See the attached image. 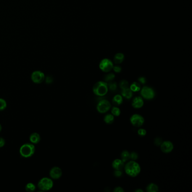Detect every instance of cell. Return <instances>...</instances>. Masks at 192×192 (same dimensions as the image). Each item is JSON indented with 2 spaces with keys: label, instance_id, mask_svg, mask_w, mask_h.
Returning a JSON list of instances; mask_svg holds the SVG:
<instances>
[{
  "label": "cell",
  "instance_id": "cell-1",
  "mask_svg": "<svg viewBox=\"0 0 192 192\" xmlns=\"http://www.w3.org/2000/svg\"><path fill=\"white\" fill-rule=\"evenodd\" d=\"M126 173L130 177L134 178L139 175L141 171L140 165L136 160H130L124 166Z\"/></svg>",
  "mask_w": 192,
  "mask_h": 192
},
{
  "label": "cell",
  "instance_id": "cell-2",
  "mask_svg": "<svg viewBox=\"0 0 192 192\" xmlns=\"http://www.w3.org/2000/svg\"><path fill=\"white\" fill-rule=\"evenodd\" d=\"M108 83L105 81H98L92 87L94 94L97 96H105L108 91Z\"/></svg>",
  "mask_w": 192,
  "mask_h": 192
},
{
  "label": "cell",
  "instance_id": "cell-3",
  "mask_svg": "<svg viewBox=\"0 0 192 192\" xmlns=\"http://www.w3.org/2000/svg\"><path fill=\"white\" fill-rule=\"evenodd\" d=\"M35 147L32 143H25L22 145L19 149L20 155L23 158H30L35 152Z\"/></svg>",
  "mask_w": 192,
  "mask_h": 192
},
{
  "label": "cell",
  "instance_id": "cell-4",
  "mask_svg": "<svg viewBox=\"0 0 192 192\" xmlns=\"http://www.w3.org/2000/svg\"><path fill=\"white\" fill-rule=\"evenodd\" d=\"M54 182L52 179L49 178H43L39 180L37 186L41 191H49L52 188Z\"/></svg>",
  "mask_w": 192,
  "mask_h": 192
},
{
  "label": "cell",
  "instance_id": "cell-5",
  "mask_svg": "<svg viewBox=\"0 0 192 192\" xmlns=\"http://www.w3.org/2000/svg\"><path fill=\"white\" fill-rule=\"evenodd\" d=\"M111 108V104L108 100L102 99L99 101L96 105V110L100 113H105Z\"/></svg>",
  "mask_w": 192,
  "mask_h": 192
},
{
  "label": "cell",
  "instance_id": "cell-6",
  "mask_svg": "<svg viewBox=\"0 0 192 192\" xmlns=\"http://www.w3.org/2000/svg\"><path fill=\"white\" fill-rule=\"evenodd\" d=\"M140 94L142 97L146 100H152L155 97V91L149 86H144L140 89Z\"/></svg>",
  "mask_w": 192,
  "mask_h": 192
},
{
  "label": "cell",
  "instance_id": "cell-7",
  "mask_svg": "<svg viewBox=\"0 0 192 192\" xmlns=\"http://www.w3.org/2000/svg\"><path fill=\"white\" fill-rule=\"evenodd\" d=\"M130 120L132 125L136 128L141 127L144 123V117L139 114L133 115L131 116Z\"/></svg>",
  "mask_w": 192,
  "mask_h": 192
},
{
  "label": "cell",
  "instance_id": "cell-8",
  "mask_svg": "<svg viewBox=\"0 0 192 192\" xmlns=\"http://www.w3.org/2000/svg\"><path fill=\"white\" fill-rule=\"evenodd\" d=\"M31 80L34 83L39 84L45 80V74L40 71H34L31 75Z\"/></svg>",
  "mask_w": 192,
  "mask_h": 192
},
{
  "label": "cell",
  "instance_id": "cell-9",
  "mask_svg": "<svg viewBox=\"0 0 192 192\" xmlns=\"http://www.w3.org/2000/svg\"><path fill=\"white\" fill-rule=\"evenodd\" d=\"M113 63L108 59H103L99 64L100 69L104 72H109L113 69Z\"/></svg>",
  "mask_w": 192,
  "mask_h": 192
},
{
  "label": "cell",
  "instance_id": "cell-10",
  "mask_svg": "<svg viewBox=\"0 0 192 192\" xmlns=\"http://www.w3.org/2000/svg\"><path fill=\"white\" fill-rule=\"evenodd\" d=\"M160 150L164 153H169L173 149V144L171 141L166 140L163 141L160 144Z\"/></svg>",
  "mask_w": 192,
  "mask_h": 192
},
{
  "label": "cell",
  "instance_id": "cell-11",
  "mask_svg": "<svg viewBox=\"0 0 192 192\" xmlns=\"http://www.w3.org/2000/svg\"><path fill=\"white\" fill-rule=\"evenodd\" d=\"M49 175L52 179H59L62 176V170L59 167H54L50 170Z\"/></svg>",
  "mask_w": 192,
  "mask_h": 192
},
{
  "label": "cell",
  "instance_id": "cell-12",
  "mask_svg": "<svg viewBox=\"0 0 192 192\" xmlns=\"http://www.w3.org/2000/svg\"><path fill=\"white\" fill-rule=\"evenodd\" d=\"M144 104V102L142 97L136 96L133 100L132 106L135 109H139L143 107Z\"/></svg>",
  "mask_w": 192,
  "mask_h": 192
},
{
  "label": "cell",
  "instance_id": "cell-13",
  "mask_svg": "<svg viewBox=\"0 0 192 192\" xmlns=\"http://www.w3.org/2000/svg\"><path fill=\"white\" fill-rule=\"evenodd\" d=\"M112 166L115 170H121L124 167L125 163L122 161L121 159L117 158L113 161Z\"/></svg>",
  "mask_w": 192,
  "mask_h": 192
},
{
  "label": "cell",
  "instance_id": "cell-14",
  "mask_svg": "<svg viewBox=\"0 0 192 192\" xmlns=\"http://www.w3.org/2000/svg\"><path fill=\"white\" fill-rule=\"evenodd\" d=\"M29 141L33 144H38L41 141V136L39 133H33L29 136Z\"/></svg>",
  "mask_w": 192,
  "mask_h": 192
},
{
  "label": "cell",
  "instance_id": "cell-15",
  "mask_svg": "<svg viewBox=\"0 0 192 192\" xmlns=\"http://www.w3.org/2000/svg\"><path fill=\"white\" fill-rule=\"evenodd\" d=\"M133 92L131 90V89L129 88V87L128 88L122 89L121 91V95L122 97H125L126 99H130L133 97Z\"/></svg>",
  "mask_w": 192,
  "mask_h": 192
},
{
  "label": "cell",
  "instance_id": "cell-16",
  "mask_svg": "<svg viewBox=\"0 0 192 192\" xmlns=\"http://www.w3.org/2000/svg\"><path fill=\"white\" fill-rule=\"evenodd\" d=\"M158 191V186L154 183H150L146 188V191L148 192H157Z\"/></svg>",
  "mask_w": 192,
  "mask_h": 192
},
{
  "label": "cell",
  "instance_id": "cell-17",
  "mask_svg": "<svg viewBox=\"0 0 192 192\" xmlns=\"http://www.w3.org/2000/svg\"><path fill=\"white\" fill-rule=\"evenodd\" d=\"M112 102L116 105H121L123 102V97L121 95L117 94L113 97L112 99Z\"/></svg>",
  "mask_w": 192,
  "mask_h": 192
},
{
  "label": "cell",
  "instance_id": "cell-18",
  "mask_svg": "<svg viewBox=\"0 0 192 192\" xmlns=\"http://www.w3.org/2000/svg\"><path fill=\"white\" fill-rule=\"evenodd\" d=\"M130 153L128 150H125L122 152L121 157L122 160L124 163L128 162L129 160H130Z\"/></svg>",
  "mask_w": 192,
  "mask_h": 192
},
{
  "label": "cell",
  "instance_id": "cell-19",
  "mask_svg": "<svg viewBox=\"0 0 192 192\" xmlns=\"http://www.w3.org/2000/svg\"><path fill=\"white\" fill-rule=\"evenodd\" d=\"M133 92H138L141 89V86L137 82H134L131 83L129 87Z\"/></svg>",
  "mask_w": 192,
  "mask_h": 192
},
{
  "label": "cell",
  "instance_id": "cell-20",
  "mask_svg": "<svg viewBox=\"0 0 192 192\" xmlns=\"http://www.w3.org/2000/svg\"><path fill=\"white\" fill-rule=\"evenodd\" d=\"M115 120V116L112 114H108L105 115L104 118V121L105 123L110 125L112 124Z\"/></svg>",
  "mask_w": 192,
  "mask_h": 192
},
{
  "label": "cell",
  "instance_id": "cell-21",
  "mask_svg": "<svg viewBox=\"0 0 192 192\" xmlns=\"http://www.w3.org/2000/svg\"><path fill=\"white\" fill-rule=\"evenodd\" d=\"M124 60V55L122 53H118L114 58V62L116 64H120Z\"/></svg>",
  "mask_w": 192,
  "mask_h": 192
},
{
  "label": "cell",
  "instance_id": "cell-22",
  "mask_svg": "<svg viewBox=\"0 0 192 192\" xmlns=\"http://www.w3.org/2000/svg\"><path fill=\"white\" fill-rule=\"evenodd\" d=\"M36 186L32 183H28L25 187L26 191L28 192H34L36 190Z\"/></svg>",
  "mask_w": 192,
  "mask_h": 192
},
{
  "label": "cell",
  "instance_id": "cell-23",
  "mask_svg": "<svg viewBox=\"0 0 192 192\" xmlns=\"http://www.w3.org/2000/svg\"><path fill=\"white\" fill-rule=\"evenodd\" d=\"M111 112H112V115H113L114 116L118 117L121 114V110L118 107H113L112 108Z\"/></svg>",
  "mask_w": 192,
  "mask_h": 192
},
{
  "label": "cell",
  "instance_id": "cell-24",
  "mask_svg": "<svg viewBox=\"0 0 192 192\" xmlns=\"http://www.w3.org/2000/svg\"><path fill=\"white\" fill-rule=\"evenodd\" d=\"M115 78V75L113 73H110L109 74L107 75L104 77V80L105 82H110L113 81Z\"/></svg>",
  "mask_w": 192,
  "mask_h": 192
},
{
  "label": "cell",
  "instance_id": "cell-25",
  "mask_svg": "<svg viewBox=\"0 0 192 192\" xmlns=\"http://www.w3.org/2000/svg\"><path fill=\"white\" fill-rule=\"evenodd\" d=\"M6 107V101L2 98H0V111L5 110Z\"/></svg>",
  "mask_w": 192,
  "mask_h": 192
},
{
  "label": "cell",
  "instance_id": "cell-26",
  "mask_svg": "<svg viewBox=\"0 0 192 192\" xmlns=\"http://www.w3.org/2000/svg\"><path fill=\"white\" fill-rule=\"evenodd\" d=\"M108 89L112 91H115L116 89H117V83L115 82H109V83H108Z\"/></svg>",
  "mask_w": 192,
  "mask_h": 192
},
{
  "label": "cell",
  "instance_id": "cell-27",
  "mask_svg": "<svg viewBox=\"0 0 192 192\" xmlns=\"http://www.w3.org/2000/svg\"><path fill=\"white\" fill-rule=\"evenodd\" d=\"M120 88L121 89V90L122 89H126V88H128V86H129V84H128V82L125 80H122L120 82Z\"/></svg>",
  "mask_w": 192,
  "mask_h": 192
},
{
  "label": "cell",
  "instance_id": "cell-28",
  "mask_svg": "<svg viewBox=\"0 0 192 192\" xmlns=\"http://www.w3.org/2000/svg\"><path fill=\"white\" fill-rule=\"evenodd\" d=\"M130 159L133 160H136L138 159V154L135 152H132L130 153Z\"/></svg>",
  "mask_w": 192,
  "mask_h": 192
},
{
  "label": "cell",
  "instance_id": "cell-29",
  "mask_svg": "<svg viewBox=\"0 0 192 192\" xmlns=\"http://www.w3.org/2000/svg\"><path fill=\"white\" fill-rule=\"evenodd\" d=\"M138 134L140 136H144L147 134V131L144 128H140L138 131Z\"/></svg>",
  "mask_w": 192,
  "mask_h": 192
},
{
  "label": "cell",
  "instance_id": "cell-30",
  "mask_svg": "<svg viewBox=\"0 0 192 192\" xmlns=\"http://www.w3.org/2000/svg\"><path fill=\"white\" fill-rule=\"evenodd\" d=\"M163 142L162 139L160 138H156L154 140V143L157 146H160V144Z\"/></svg>",
  "mask_w": 192,
  "mask_h": 192
},
{
  "label": "cell",
  "instance_id": "cell-31",
  "mask_svg": "<svg viewBox=\"0 0 192 192\" xmlns=\"http://www.w3.org/2000/svg\"><path fill=\"white\" fill-rule=\"evenodd\" d=\"M114 175L117 178H120L122 176V172L121 170H115L114 171Z\"/></svg>",
  "mask_w": 192,
  "mask_h": 192
},
{
  "label": "cell",
  "instance_id": "cell-32",
  "mask_svg": "<svg viewBox=\"0 0 192 192\" xmlns=\"http://www.w3.org/2000/svg\"><path fill=\"white\" fill-rule=\"evenodd\" d=\"M113 70L115 72V73H117L121 72L122 71L121 67H120V66H118V65H116V66H115V67L113 66Z\"/></svg>",
  "mask_w": 192,
  "mask_h": 192
},
{
  "label": "cell",
  "instance_id": "cell-33",
  "mask_svg": "<svg viewBox=\"0 0 192 192\" xmlns=\"http://www.w3.org/2000/svg\"><path fill=\"white\" fill-rule=\"evenodd\" d=\"M138 81L141 83V84H143V85H144L145 84L146 82H147V80H146V78L144 77H139L138 78Z\"/></svg>",
  "mask_w": 192,
  "mask_h": 192
},
{
  "label": "cell",
  "instance_id": "cell-34",
  "mask_svg": "<svg viewBox=\"0 0 192 192\" xmlns=\"http://www.w3.org/2000/svg\"><path fill=\"white\" fill-rule=\"evenodd\" d=\"M114 192H125V190L121 187V186H117L115 187V188L113 190Z\"/></svg>",
  "mask_w": 192,
  "mask_h": 192
},
{
  "label": "cell",
  "instance_id": "cell-35",
  "mask_svg": "<svg viewBox=\"0 0 192 192\" xmlns=\"http://www.w3.org/2000/svg\"><path fill=\"white\" fill-rule=\"evenodd\" d=\"M5 143H6L5 140L3 138L0 137V148L4 147V145H5Z\"/></svg>",
  "mask_w": 192,
  "mask_h": 192
},
{
  "label": "cell",
  "instance_id": "cell-36",
  "mask_svg": "<svg viewBox=\"0 0 192 192\" xmlns=\"http://www.w3.org/2000/svg\"><path fill=\"white\" fill-rule=\"evenodd\" d=\"M45 81H46V83L50 84V83H52V82L53 81V78L50 76H47V77H46Z\"/></svg>",
  "mask_w": 192,
  "mask_h": 192
},
{
  "label": "cell",
  "instance_id": "cell-37",
  "mask_svg": "<svg viewBox=\"0 0 192 192\" xmlns=\"http://www.w3.org/2000/svg\"><path fill=\"white\" fill-rule=\"evenodd\" d=\"M135 192H144L143 190H142L141 189H136L135 191Z\"/></svg>",
  "mask_w": 192,
  "mask_h": 192
},
{
  "label": "cell",
  "instance_id": "cell-38",
  "mask_svg": "<svg viewBox=\"0 0 192 192\" xmlns=\"http://www.w3.org/2000/svg\"><path fill=\"white\" fill-rule=\"evenodd\" d=\"M2 126H1V125L0 124V132L2 131Z\"/></svg>",
  "mask_w": 192,
  "mask_h": 192
}]
</instances>
